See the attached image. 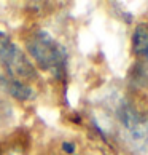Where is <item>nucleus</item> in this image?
<instances>
[{
	"mask_svg": "<svg viewBox=\"0 0 148 155\" xmlns=\"http://www.w3.org/2000/svg\"><path fill=\"white\" fill-rule=\"evenodd\" d=\"M26 47L32 59L56 78H64L67 74L69 54L64 45H61L49 32L38 29L30 34Z\"/></svg>",
	"mask_w": 148,
	"mask_h": 155,
	"instance_id": "1",
	"label": "nucleus"
},
{
	"mask_svg": "<svg viewBox=\"0 0 148 155\" xmlns=\"http://www.w3.org/2000/svg\"><path fill=\"white\" fill-rule=\"evenodd\" d=\"M0 64L11 78L19 82H30L37 78V71L27 54L7 34L0 31Z\"/></svg>",
	"mask_w": 148,
	"mask_h": 155,
	"instance_id": "2",
	"label": "nucleus"
},
{
	"mask_svg": "<svg viewBox=\"0 0 148 155\" xmlns=\"http://www.w3.org/2000/svg\"><path fill=\"white\" fill-rule=\"evenodd\" d=\"M132 51L135 56L148 61V24H139L132 34Z\"/></svg>",
	"mask_w": 148,
	"mask_h": 155,
	"instance_id": "3",
	"label": "nucleus"
},
{
	"mask_svg": "<svg viewBox=\"0 0 148 155\" xmlns=\"http://www.w3.org/2000/svg\"><path fill=\"white\" fill-rule=\"evenodd\" d=\"M2 155H27L26 146L19 141H13L2 150Z\"/></svg>",
	"mask_w": 148,
	"mask_h": 155,
	"instance_id": "4",
	"label": "nucleus"
},
{
	"mask_svg": "<svg viewBox=\"0 0 148 155\" xmlns=\"http://www.w3.org/2000/svg\"><path fill=\"white\" fill-rule=\"evenodd\" d=\"M18 82L16 78H11L7 71L2 67V64H0V90L5 91V93H10V90L13 88V85Z\"/></svg>",
	"mask_w": 148,
	"mask_h": 155,
	"instance_id": "5",
	"label": "nucleus"
},
{
	"mask_svg": "<svg viewBox=\"0 0 148 155\" xmlns=\"http://www.w3.org/2000/svg\"><path fill=\"white\" fill-rule=\"evenodd\" d=\"M62 147H64V152H69V153H73V150H75V146L72 142H64Z\"/></svg>",
	"mask_w": 148,
	"mask_h": 155,
	"instance_id": "6",
	"label": "nucleus"
}]
</instances>
